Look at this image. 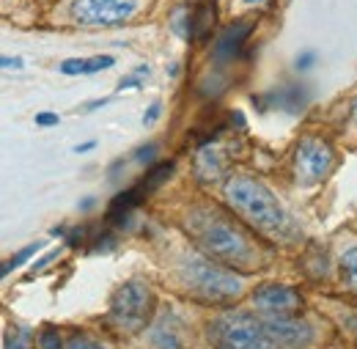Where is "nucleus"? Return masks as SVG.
Masks as SVG:
<instances>
[{"label":"nucleus","mask_w":357,"mask_h":349,"mask_svg":"<svg viewBox=\"0 0 357 349\" xmlns=\"http://www.w3.org/2000/svg\"><path fill=\"white\" fill-rule=\"evenodd\" d=\"M187 231L195 239L198 251L225 267H259L261 251L253 237L225 212L215 207H195L187 215Z\"/></svg>","instance_id":"obj_1"},{"label":"nucleus","mask_w":357,"mask_h":349,"mask_svg":"<svg viewBox=\"0 0 357 349\" xmlns=\"http://www.w3.org/2000/svg\"><path fill=\"white\" fill-rule=\"evenodd\" d=\"M225 198L231 209L256 231L280 242H291L297 237V225L291 223L289 212L280 207V201L272 195L264 181L245 174L231 176L225 181Z\"/></svg>","instance_id":"obj_2"},{"label":"nucleus","mask_w":357,"mask_h":349,"mask_svg":"<svg viewBox=\"0 0 357 349\" xmlns=\"http://www.w3.org/2000/svg\"><path fill=\"white\" fill-rule=\"evenodd\" d=\"M181 283L209 303H231L242 295V278L209 256H190L181 264Z\"/></svg>","instance_id":"obj_3"},{"label":"nucleus","mask_w":357,"mask_h":349,"mask_svg":"<svg viewBox=\"0 0 357 349\" xmlns=\"http://www.w3.org/2000/svg\"><path fill=\"white\" fill-rule=\"evenodd\" d=\"M209 341L215 349H272L264 319L248 311H225L209 322Z\"/></svg>","instance_id":"obj_4"},{"label":"nucleus","mask_w":357,"mask_h":349,"mask_svg":"<svg viewBox=\"0 0 357 349\" xmlns=\"http://www.w3.org/2000/svg\"><path fill=\"white\" fill-rule=\"evenodd\" d=\"M151 311H154V295L143 281H127L110 297V319L130 333L143 330L149 325Z\"/></svg>","instance_id":"obj_5"},{"label":"nucleus","mask_w":357,"mask_h":349,"mask_svg":"<svg viewBox=\"0 0 357 349\" xmlns=\"http://www.w3.org/2000/svg\"><path fill=\"white\" fill-rule=\"evenodd\" d=\"M69 11L80 25H119L137 11V0H72Z\"/></svg>","instance_id":"obj_6"},{"label":"nucleus","mask_w":357,"mask_h":349,"mask_svg":"<svg viewBox=\"0 0 357 349\" xmlns=\"http://www.w3.org/2000/svg\"><path fill=\"white\" fill-rule=\"evenodd\" d=\"M333 160H335V154H333V146L327 140H321V138H303L297 151H294V168H297L300 181H305V184L321 181L324 176L330 174Z\"/></svg>","instance_id":"obj_7"},{"label":"nucleus","mask_w":357,"mask_h":349,"mask_svg":"<svg viewBox=\"0 0 357 349\" xmlns=\"http://www.w3.org/2000/svg\"><path fill=\"white\" fill-rule=\"evenodd\" d=\"M264 327L272 347L278 349H305L313 341V327L294 316H267Z\"/></svg>","instance_id":"obj_8"},{"label":"nucleus","mask_w":357,"mask_h":349,"mask_svg":"<svg viewBox=\"0 0 357 349\" xmlns=\"http://www.w3.org/2000/svg\"><path fill=\"white\" fill-rule=\"evenodd\" d=\"M253 306L259 308L264 316H297V311L303 308V297L291 286L267 283V286L256 289Z\"/></svg>","instance_id":"obj_9"},{"label":"nucleus","mask_w":357,"mask_h":349,"mask_svg":"<svg viewBox=\"0 0 357 349\" xmlns=\"http://www.w3.org/2000/svg\"><path fill=\"white\" fill-rule=\"evenodd\" d=\"M149 349H184L187 344V327L174 311H162L154 325L146 333Z\"/></svg>","instance_id":"obj_10"},{"label":"nucleus","mask_w":357,"mask_h":349,"mask_svg":"<svg viewBox=\"0 0 357 349\" xmlns=\"http://www.w3.org/2000/svg\"><path fill=\"white\" fill-rule=\"evenodd\" d=\"M192 165L201 181H218L228 171V151L223 149V143H206L198 149Z\"/></svg>","instance_id":"obj_11"},{"label":"nucleus","mask_w":357,"mask_h":349,"mask_svg":"<svg viewBox=\"0 0 357 349\" xmlns=\"http://www.w3.org/2000/svg\"><path fill=\"white\" fill-rule=\"evenodd\" d=\"M253 34V22L248 20H236L225 28L223 34L218 36V44H215V58L218 61H234L239 55V50L245 47L248 36Z\"/></svg>","instance_id":"obj_12"},{"label":"nucleus","mask_w":357,"mask_h":349,"mask_svg":"<svg viewBox=\"0 0 357 349\" xmlns=\"http://www.w3.org/2000/svg\"><path fill=\"white\" fill-rule=\"evenodd\" d=\"M275 102H278L283 110H289V113H300V110L308 105V91L303 86H289V88H283L280 94H275Z\"/></svg>","instance_id":"obj_13"},{"label":"nucleus","mask_w":357,"mask_h":349,"mask_svg":"<svg viewBox=\"0 0 357 349\" xmlns=\"http://www.w3.org/2000/svg\"><path fill=\"white\" fill-rule=\"evenodd\" d=\"M338 269H341V281H344V286L357 295V245L352 248V251L344 253V259H341V264H338Z\"/></svg>","instance_id":"obj_14"},{"label":"nucleus","mask_w":357,"mask_h":349,"mask_svg":"<svg viewBox=\"0 0 357 349\" xmlns=\"http://www.w3.org/2000/svg\"><path fill=\"white\" fill-rule=\"evenodd\" d=\"M215 22V8L212 6H201L195 14H192V39H204L209 34Z\"/></svg>","instance_id":"obj_15"},{"label":"nucleus","mask_w":357,"mask_h":349,"mask_svg":"<svg viewBox=\"0 0 357 349\" xmlns=\"http://www.w3.org/2000/svg\"><path fill=\"white\" fill-rule=\"evenodd\" d=\"M171 28L181 39H192V14L187 8H176L171 17Z\"/></svg>","instance_id":"obj_16"},{"label":"nucleus","mask_w":357,"mask_h":349,"mask_svg":"<svg viewBox=\"0 0 357 349\" xmlns=\"http://www.w3.org/2000/svg\"><path fill=\"white\" fill-rule=\"evenodd\" d=\"M171 171H174V163H160L157 168H151L149 171V176H146V181H143V187H146V193H151L154 187H160L168 176H171Z\"/></svg>","instance_id":"obj_17"},{"label":"nucleus","mask_w":357,"mask_h":349,"mask_svg":"<svg viewBox=\"0 0 357 349\" xmlns=\"http://www.w3.org/2000/svg\"><path fill=\"white\" fill-rule=\"evenodd\" d=\"M42 251V242H33V245H28V248H22L17 256H11L8 262H6V267H3V275H8L11 269H17V267H22V264L28 262L33 253H39Z\"/></svg>","instance_id":"obj_18"},{"label":"nucleus","mask_w":357,"mask_h":349,"mask_svg":"<svg viewBox=\"0 0 357 349\" xmlns=\"http://www.w3.org/2000/svg\"><path fill=\"white\" fill-rule=\"evenodd\" d=\"M3 349H31V333L22 330V327H17L14 333L6 336V347Z\"/></svg>","instance_id":"obj_19"},{"label":"nucleus","mask_w":357,"mask_h":349,"mask_svg":"<svg viewBox=\"0 0 357 349\" xmlns=\"http://www.w3.org/2000/svg\"><path fill=\"white\" fill-rule=\"evenodd\" d=\"M66 349H107V347H105L102 341H96V339L86 336V333H77V336H72V339H69Z\"/></svg>","instance_id":"obj_20"},{"label":"nucleus","mask_w":357,"mask_h":349,"mask_svg":"<svg viewBox=\"0 0 357 349\" xmlns=\"http://www.w3.org/2000/svg\"><path fill=\"white\" fill-rule=\"evenodd\" d=\"M86 66H89V61H83V58H69V61H63L58 69H61L63 75H86Z\"/></svg>","instance_id":"obj_21"},{"label":"nucleus","mask_w":357,"mask_h":349,"mask_svg":"<svg viewBox=\"0 0 357 349\" xmlns=\"http://www.w3.org/2000/svg\"><path fill=\"white\" fill-rule=\"evenodd\" d=\"M116 61H113V55H96V58H91L89 66H86V75H93V72H102V69H110Z\"/></svg>","instance_id":"obj_22"},{"label":"nucleus","mask_w":357,"mask_h":349,"mask_svg":"<svg viewBox=\"0 0 357 349\" xmlns=\"http://www.w3.org/2000/svg\"><path fill=\"white\" fill-rule=\"evenodd\" d=\"M39 347L42 349H61V333L58 330H45L42 336H39Z\"/></svg>","instance_id":"obj_23"},{"label":"nucleus","mask_w":357,"mask_h":349,"mask_svg":"<svg viewBox=\"0 0 357 349\" xmlns=\"http://www.w3.org/2000/svg\"><path fill=\"white\" fill-rule=\"evenodd\" d=\"M154 154H157V143H149V146L137 149V154H135V163H140V165H146V163H154Z\"/></svg>","instance_id":"obj_24"},{"label":"nucleus","mask_w":357,"mask_h":349,"mask_svg":"<svg viewBox=\"0 0 357 349\" xmlns=\"http://www.w3.org/2000/svg\"><path fill=\"white\" fill-rule=\"evenodd\" d=\"M313 61H316V52H313V50L300 52V55H297V69H300V72H308L313 66Z\"/></svg>","instance_id":"obj_25"},{"label":"nucleus","mask_w":357,"mask_h":349,"mask_svg":"<svg viewBox=\"0 0 357 349\" xmlns=\"http://www.w3.org/2000/svg\"><path fill=\"white\" fill-rule=\"evenodd\" d=\"M160 113H162V105H160V102H154V105L149 107V113L143 116V124H146V127H149V124H154V121L160 119Z\"/></svg>","instance_id":"obj_26"},{"label":"nucleus","mask_w":357,"mask_h":349,"mask_svg":"<svg viewBox=\"0 0 357 349\" xmlns=\"http://www.w3.org/2000/svg\"><path fill=\"white\" fill-rule=\"evenodd\" d=\"M36 124H39V127H50V124H58V116H55V113H42V116H36Z\"/></svg>","instance_id":"obj_27"},{"label":"nucleus","mask_w":357,"mask_h":349,"mask_svg":"<svg viewBox=\"0 0 357 349\" xmlns=\"http://www.w3.org/2000/svg\"><path fill=\"white\" fill-rule=\"evenodd\" d=\"M344 327H349L352 333H357V308L349 311V316H344Z\"/></svg>","instance_id":"obj_28"},{"label":"nucleus","mask_w":357,"mask_h":349,"mask_svg":"<svg viewBox=\"0 0 357 349\" xmlns=\"http://www.w3.org/2000/svg\"><path fill=\"white\" fill-rule=\"evenodd\" d=\"M121 88H140V77H137V75L124 77V80H121Z\"/></svg>","instance_id":"obj_29"},{"label":"nucleus","mask_w":357,"mask_h":349,"mask_svg":"<svg viewBox=\"0 0 357 349\" xmlns=\"http://www.w3.org/2000/svg\"><path fill=\"white\" fill-rule=\"evenodd\" d=\"M6 69H22V58H3Z\"/></svg>","instance_id":"obj_30"},{"label":"nucleus","mask_w":357,"mask_h":349,"mask_svg":"<svg viewBox=\"0 0 357 349\" xmlns=\"http://www.w3.org/2000/svg\"><path fill=\"white\" fill-rule=\"evenodd\" d=\"M93 146H96V143H83V146H77V149H75V151H77V154H80V151H91V149H93Z\"/></svg>","instance_id":"obj_31"},{"label":"nucleus","mask_w":357,"mask_h":349,"mask_svg":"<svg viewBox=\"0 0 357 349\" xmlns=\"http://www.w3.org/2000/svg\"><path fill=\"white\" fill-rule=\"evenodd\" d=\"M245 3H250V6H256V3H259V6H261V3H267V0H245Z\"/></svg>","instance_id":"obj_32"},{"label":"nucleus","mask_w":357,"mask_h":349,"mask_svg":"<svg viewBox=\"0 0 357 349\" xmlns=\"http://www.w3.org/2000/svg\"><path fill=\"white\" fill-rule=\"evenodd\" d=\"M355 116H357V107H355Z\"/></svg>","instance_id":"obj_33"}]
</instances>
